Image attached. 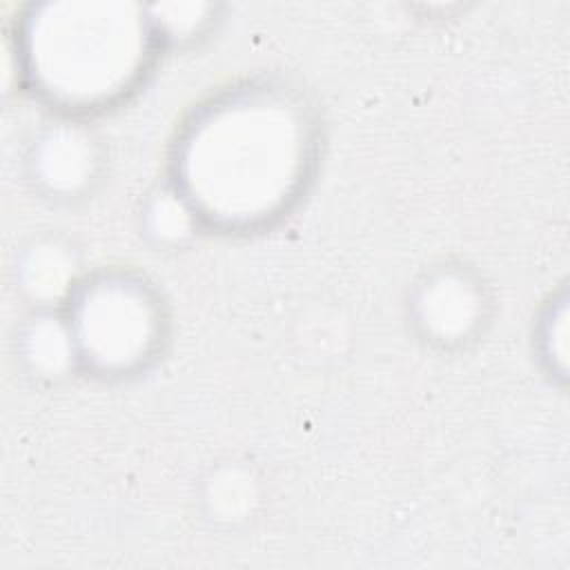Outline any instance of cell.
Masks as SVG:
<instances>
[{
    "label": "cell",
    "instance_id": "obj_1",
    "mask_svg": "<svg viewBox=\"0 0 570 570\" xmlns=\"http://www.w3.org/2000/svg\"><path fill=\"white\" fill-rule=\"evenodd\" d=\"M209 125L198 136V169L205 171L203 183L216 174L207 185L216 209L256 216L287 194L301 149L287 118L278 111L265 116L263 109H234Z\"/></svg>",
    "mask_w": 570,
    "mask_h": 570
}]
</instances>
